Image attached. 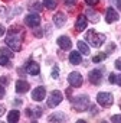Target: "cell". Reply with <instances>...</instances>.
I'll return each mask as SVG.
<instances>
[{
  "label": "cell",
  "instance_id": "1",
  "mask_svg": "<svg viewBox=\"0 0 121 123\" xmlns=\"http://www.w3.org/2000/svg\"><path fill=\"white\" fill-rule=\"evenodd\" d=\"M22 41H23V31L17 28H12L7 32L6 36V45L13 49V51H20L22 49Z\"/></svg>",
  "mask_w": 121,
  "mask_h": 123
},
{
  "label": "cell",
  "instance_id": "2",
  "mask_svg": "<svg viewBox=\"0 0 121 123\" xmlns=\"http://www.w3.org/2000/svg\"><path fill=\"white\" fill-rule=\"evenodd\" d=\"M72 101V107L75 111H87L91 107V100L87 94H81L75 98H71Z\"/></svg>",
  "mask_w": 121,
  "mask_h": 123
},
{
  "label": "cell",
  "instance_id": "3",
  "mask_svg": "<svg viewBox=\"0 0 121 123\" xmlns=\"http://www.w3.org/2000/svg\"><path fill=\"white\" fill-rule=\"evenodd\" d=\"M85 39H87V42L91 43L92 46L99 48V46L105 42V35H104V33H98V32L94 31V29H89V31L87 32Z\"/></svg>",
  "mask_w": 121,
  "mask_h": 123
},
{
  "label": "cell",
  "instance_id": "4",
  "mask_svg": "<svg viewBox=\"0 0 121 123\" xmlns=\"http://www.w3.org/2000/svg\"><path fill=\"white\" fill-rule=\"evenodd\" d=\"M97 101L99 106L102 107H111L112 103H114V97L111 93H107V91H101L97 94Z\"/></svg>",
  "mask_w": 121,
  "mask_h": 123
},
{
  "label": "cell",
  "instance_id": "5",
  "mask_svg": "<svg viewBox=\"0 0 121 123\" xmlns=\"http://www.w3.org/2000/svg\"><path fill=\"white\" fill-rule=\"evenodd\" d=\"M64 100V96L59 90H55L50 93V96L48 97V107H56L60 101Z\"/></svg>",
  "mask_w": 121,
  "mask_h": 123
},
{
  "label": "cell",
  "instance_id": "6",
  "mask_svg": "<svg viewBox=\"0 0 121 123\" xmlns=\"http://www.w3.org/2000/svg\"><path fill=\"white\" fill-rule=\"evenodd\" d=\"M68 83H69L71 87L79 88V87L82 86V83H84V78H82V75H81L79 73L74 71V73H71V74L68 75Z\"/></svg>",
  "mask_w": 121,
  "mask_h": 123
},
{
  "label": "cell",
  "instance_id": "7",
  "mask_svg": "<svg viewBox=\"0 0 121 123\" xmlns=\"http://www.w3.org/2000/svg\"><path fill=\"white\" fill-rule=\"evenodd\" d=\"M25 25L29 26V28H38L40 25V16L38 13H29L26 18H25Z\"/></svg>",
  "mask_w": 121,
  "mask_h": 123
},
{
  "label": "cell",
  "instance_id": "8",
  "mask_svg": "<svg viewBox=\"0 0 121 123\" xmlns=\"http://www.w3.org/2000/svg\"><path fill=\"white\" fill-rule=\"evenodd\" d=\"M102 74H104V71H102V70H99V68H95V70H91V71H89V74H88V78H89V81H91L94 86H98V84H101Z\"/></svg>",
  "mask_w": 121,
  "mask_h": 123
},
{
  "label": "cell",
  "instance_id": "9",
  "mask_svg": "<svg viewBox=\"0 0 121 123\" xmlns=\"http://www.w3.org/2000/svg\"><path fill=\"white\" fill-rule=\"evenodd\" d=\"M25 71L30 75H38L40 73V67L38 62H35V61H29V62L25 65Z\"/></svg>",
  "mask_w": 121,
  "mask_h": 123
},
{
  "label": "cell",
  "instance_id": "10",
  "mask_svg": "<svg viewBox=\"0 0 121 123\" xmlns=\"http://www.w3.org/2000/svg\"><path fill=\"white\" fill-rule=\"evenodd\" d=\"M120 19V15L117 13V10L114 7H108L107 9V13H105V22L107 23H114Z\"/></svg>",
  "mask_w": 121,
  "mask_h": 123
},
{
  "label": "cell",
  "instance_id": "11",
  "mask_svg": "<svg viewBox=\"0 0 121 123\" xmlns=\"http://www.w3.org/2000/svg\"><path fill=\"white\" fill-rule=\"evenodd\" d=\"M45 96H46V88L42 87V86L36 87V88L32 91V98H33L35 101H42V100L45 98Z\"/></svg>",
  "mask_w": 121,
  "mask_h": 123
},
{
  "label": "cell",
  "instance_id": "12",
  "mask_svg": "<svg viewBox=\"0 0 121 123\" xmlns=\"http://www.w3.org/2000/svg\"><path fill=\"white\" fill-rule=\"evenodd\" d=\"M66 22V15L64 12H58L53 15V23L56 25V28H62Z\"/></svg>",
  "mask_w": 121,
  "mask_h": 123
},
{
  "label": "cell",
  "instance_id": "13",
  "mask_svg": "<svg viewBox=\"0 0 121 123\" xmlns=\"http://www.w3.org/2000/svg\"><path fill=\"white\" fill-rule=\"evenodd\" d=\"M58 45H59V48H62V49H65V51H68V49H71L72 48V42H71V39L68 38V36H59L58 38Z\"/></svg>",
  "mask_w": 121,
  "mask_h": 123
},
{
  "label": "cell",
  "instance_id": "14",
  "mask_svg": "<svg viewBox=\"0 0 121 123\" xmlns=\"http://www.w3.org/2000/svg\"><path fill=\"white\" fill-rule=\"evenodd\" d=\"M87 25H88L87 16H85V15H79L78 19H77V23H75V29H77V32H82V31H85Z\"/></svg>",
  "mask_w": 121,
  "mask_h": 123
},
{
  "label": "cell",
  "instance_id": "15",
  "mask_svg": "<svg viewBox=\"0 0 121 123\" xmlns=\"http://www.w3.org/2000/svg\"><path fill=\"white\" fill-rule=\"evenodd\" d=\"M30 88V84L25 80H17L16 81V93L19 94H23V93H28Z\"/></svg>",
  "mask_w": 121,
  "mask_h": 123
},
{
  "label": "cell",
  "instance_id": "16",
  "mask_svg": "<svg viewBox=\"0 0 121 123\" xmlns=\"http://www.w3.org/2000/svg\"><path fill=\"white\" fill-rule=\"evenodd\" d=\"M42 113H43V109H42L40 106H33V109H26V114H28L29 117H33V119L40 117Z\"/></svg>",
  "mask_w": 121,
  "mask_h": 123
},
{
  "label": "cell",
  "instance_id": "17",
  "mask_svg": "<svg viewBox=\"0 0 121 123\" xmlns=\"http://www.w3.org/2000/svg\"><path fill=\"white\" fill-rule=\"evenodd\" d=\"M48 122H66V114L62 113V111H56V113H52L49 117H48Z\"/></svg>",
  "mask_w": 121,
  "mask_h": 123
},
{
  "label": "cell",
  "instance_id": "18",
  "mask_svg": "<svg viewBox=\"0 0 121 123\" xmlns=\"http://www.w3.org/2000/svg\"><path fill=\"white\" fill-rule=\"evenodd\" d=\"M69 62L72 65H79L82 62V58H81V52L79 51H72L69 54Z\"/></svg>",
  "mask_w": 121,
  "mask_h": 123
},
{
  "label": "cell",
  "instance_id": "19",
  "mask_svg": "<svg viewBox=\"0 0 121 123\" xmlns=\"http://www.w3.org/2000/svg\"><path fill=\"white\" fill-rule=\"evenodd\" d=\"M42 6H43V3H40L39 0H33V2H29V5H28L29 10H33L35 13L40 12V10H42Z\"/></svg>",
  "mask_w": 121,
  "mask_h": 123
},
{
  "label": "cell",
  "instance_id": "20",
  "mask_svg": "<svg viewBox=\"0 0 121 123\" xmlns=\"http://www.w3.org/2000/svg\"><path fill=\"white\" fill-rule=\"evenodd\" d=\"M19 117H20L19 110H12V111H9V114H7V122H9V123H16V122H19Z\"/></svg>",
  "mask_w": 121,
  "mask_h": 123
},
{
  "label": "cell",
  "instance_id": "21",
  "mask_svg": "<svg viewBox=\"0 0 121 123\" xmlns=\"http://www.w3.org/2000/svg\"><path fill=\"white\" fill-rule=\"evenodd\" d=\"M77 46H78V51H79L81 54H84V55H89V46H88L84 41H78Z\"/></svg>",
  "mask_w": 121,
  "mask_h": 123
},
{
  "label": "cell",
  "instance_id": "22",
  "mask_svg": "<svg viewBox=\"0 0 121 123\" xmlns=\"http://www.w3.org/2000/svg\"><path fill=\"white\" fill-rule=\"evenodd\" d=\"M85 13H87V18H88V19H91L92 22H98V20H99V15H98L95 10H91V9H88Z\"/></svg>",
  "mask_w": 121,
  "mask_h": 123
},
{
  "label": "cell",
  "instance_id": "23",
  "mask_svg": "<svg viewBox=\"0 0 121 123\" xmlns=\"http://www.w3.org/2000/svg\"><path fill=\"white\" fill-rule=\"evenodd\" d=\"M105 58H107V54L105 52H99V54H97V55L92 56V62L98 64V62H101V61H104Z\"/></svg>",
  "mask_w": 121,
  "mask_h": 123
},
{
  "label": "cell",
  "instance_id": "24",
  "mask_svg": "<svg viewBox=\"0 0 121 123\" xmlns=\"http://www.w3.org/2000/svg\"><path fill=\"white\" fill-rule=\"evenodd\" d=\"M43 6L46 7V9H49V10H53L55 7H56V0H43Z\"/></svg>",
  "mask_w": 121,
  "mask_h": 123
},
{
  "label": "cell",
  "instance_id": "25",
  "mask_svg": "<svg viewBox=\"0 0 121 123\" xmlns=\"http://www.w3.org/2000/svg\"><path fill=\"white\" fill-rule=\"evenodd\" d=\"M0 54L2 55H5V56H7L9 59L10 58H13V49H10V48H0Z\"/></svg>",
  "mask_w": 121,
  "mask_h": 123
},
{
  "label": "cell",
  "instance_id": "26",
  "mask_svg": "<svg viewBox=\"0 0 121 123\" xmlns=\"http://www.w3.org/2000/svg\"><path fill=\"white\" fill-rule=\"evenodd\" d=\"M0 65H3V67H9V65H10L9 58L5 56V55H2V54H0Z\"/></svg>",
  "mask_w": 121,
  "mask_h": 123
},
{
  "label": "cell",
  "instance_id": "27",
  "mask_svg": "<svg viewBox=\"0 0 121 123\" xmlns=\"http://www.w3.org/2000/svg\"><path fill=\"white\" fill-rule=\"evenodd\" d=\"M114 51H115V43H114V42L108 43V48H107V52H105V54L108 55V54H112Z\"/></svg>",
  "mask_w": 121,
  "mask_h": 123
},
{
  "label": "cell",
  "instance_id": "28",
  "mask_svg": "<svg viewBox=\"0 0 121 123\" xmlns=\"http://www.w3.org/2000/svg\"><path fill=\"white\" fill-rule=\"evenodd\" d=\"M111 122H114V123H121V114H114V116L111 117Z\"/></svg>",
  "mask_w": 121,
  "mask_h": 123
},
{
  "label": "cell",
  "instance_id": "29",
  "mask_svg": "<svg viewBox=\"0 0 121 123\" xmlns=\"http://www.w3.org/2000/svg\"><path fill=\"white\" fill-rule=\"evenodd\" d=\"M58 77H59V68L53 67V70H52V78H58Z\"/></svg>",
  "mask_w": 121,
  "mask_h": 123
},
{
  "label": "cell",
  "instance_id": "30",
  "mask_svg": "<svg viewBox=\"0 0 121 123\" xmlns=\"http://www.w3.org/2000/svg\"><path fill=\"white\" fill-rule=\"evenodd\" d=\"M77 2H78V0H64V3L66 6H74V5H77Z\"/></svg>",
  "mask_w": 121,
  "mask_h": 123
},
{
  "label": "cell",
  "instance_id": "31",
  "mask_svg": "<svg viewBox=\"0 0 121 123\" xmlns=\"http://www.w3.org/2000/svg\"><path fill=\"white\" fill-rule=\"evenodd\" d=\"M114 84H117V86H121V74H120V75H117V74H115V78H114Z\"/></svg>",
  "mask_w": 121,
  "mask_h": 123
},
{
  "label": "cell",
  "instance_id": "32",
  "mask_svg": "<svg viewBox=\"0 0 121 123\" xmlns=\"http://www.w3.org/2000/svg\"><path fill=\"white\" fill-rule=\"evenodd\" d=\"M84 2L87 3V5H89V6H94V5H97L99 0H84Z\"/></svg>",
  "mask_w": 121,
  "mask_h": 123
},
{
  "label": "cell",
  "instance_id": "33",
  "mask_svg": "<svg viewBox=\"0 0 121 123\" xmlns=\"http://www.w3.org/2000/svg\"><path fill=\"white\" fill-rule=\"evenodd\" d=\"M115 68H118V70H121V56L115 61Z\"/></svg>",
  "mask_w": 121,
  "mask_h": 123
},
{
  "label": "cell",
  "instance_id": "34",
  "mask_svg": "<svg viewBox=\"0 0 121 123\" xmlns=\"http://www.w3.org/2000/svg\"><path fill=\"white\" fill-rule=\"evenodd\" d=\"M5 94H6V91H5V88H3V86H0V100H2V98L5 97Z\"/></svg>",
  "mask_w": 121,
  "mask_h": 123
},
{
  "label": "cell",
  "instance_id": "35",
  "mask_svg": "<svg viewBox=\"0 0 121 123\" xmlns=\"http://www.w3.org/2000/svg\"><path fill=\"white\" fill-rule=\"evenodd\" d=\"M5 111H6V107H5L3 104H0V116H3V114H5Z\"/></svg>",
  "mask_w": 121,
  "mask_h": 123
},
{
  "label": "cell",
  "instance_id": "36",
  "mask_svg": "<svg viewBox=\"0 0 121 123\" xmlns=\"http://www.w3.org/2000/svg\"><path fill=\"white\" fill-rule=\"evenodd\" d=\"M7 81H9V78H7V77H2V78H0V83H3V84H9Z\"/></svg>",
  "mask_w": 121,
  "mask_h": 123
},
{
  "label": "cell",
  "instance_id": "37",
  "mask_svg": "<svg viewBox=\"0 0 121 123\" xmlns=\"http://www.w3.org/2000/svg\"><path fill=\"white\" fill-rule=\"evenodd\" d=\"M5 32H6L5 26H3V25H0V36H3V35H5Z\"/></svg>",
  "mask_w": 121,
  "mask_h": 123
},
{
  "label": "cell",
  "instance_id": "38",
  "mask_svg": "<svg viewBox=\"0 0 121 123\" xmlns=\"http://www.w3.org/2000/svg\"><path fill=\"white\" fill-rule=\"evenodd\" d=\"M35 35H36V38H42V31L36 29V31H35Z\"/></svg>",
  "mask_w": 121,
  "mask_h": 123
},
{
  "label": "cell",
  "instance_id": "39",
  "mask_svg": "<svg viewBox=\"0 0 121 123\" xmlns=\"http://www.w3.org/2000/svg\"><path fill=\"white\" fill-rule=\"evenodd\" d=\"M117 7H118V10L121 12V0H117Z\"/></svg>",
  "mask_w": 121,
  "mask_h": 123
},
{
  "label": "cell",
  "instance_id": "40",
  "mask_svg": "<svg viewBox=\"0 0 121 123\" xmlns=\"http://www.w3.org/2000/svg\"><path fill=\"white\" fill-rule=\"evenodd\" d=\"M120 107H121V100H120Z\"/></svg>",
  "mask_w": 121,
  "mask_h": 123
}]
</instances>
